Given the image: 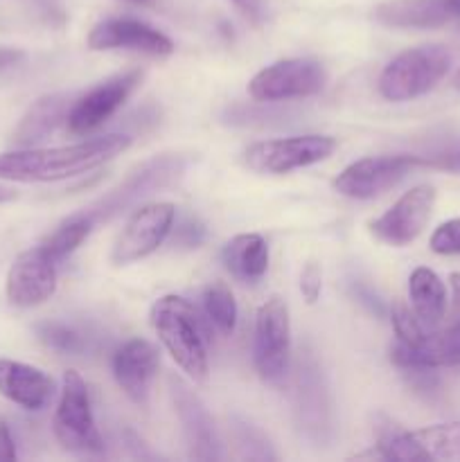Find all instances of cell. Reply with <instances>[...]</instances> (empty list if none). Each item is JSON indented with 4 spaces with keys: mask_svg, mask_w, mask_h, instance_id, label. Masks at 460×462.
Masks as SVG:
<instances>
[{
    "mask_svg": "<svg viewBox=\"0 0 460 462\" xmlns=\"http://www.w3.org/2000/svg\"><path fill=\"white\" fill-rule=\"evenodd\" d=\"M72 102L75 99L63 93L45 95V97L36 99L14 131V143L18 147H34L41 140L50 138L59 129V125L66 122Z\"/></svg>",
    "mask_w": 460,
    "mask_h": 462,
    "instance_id": "obj_21",
    "label": "cell"
},
{
    "mask_svg": "<svg viewBox=\"0 0 460 462\" xmlns=\"http://www.w3.org/2000/svg\"><path fill=\"white\" fill-rule=\"evenodd\" d=\"M152 328L167 355L194 382L207 379V341L206 328L189 300L180 296H162L152 307Z\"/></svg>",
    "mask_w": 460,
    "mask_h": 462,
    "instance_id": "obj_2",
    "label": "cell"
},
{
    "mask_svg": "<svg viewBox=\"0 0 460 462\" xmlns=\"http://www.w3.org/2000/svg\"><path fill=\"white\" fill-rule=\"evenodd\" d=\"M419 167V156H370L347 165L334 180L341 197L368 201L400 185Z\"/></svg>",
    "mask_w": 460,
    "mask_h": 462,
    "instance_id": "obj_9",
    "label": "cell"
},
{
    "mask_svg": "<svg viewBox=\"0 0 460 462\" xmlns=\"http://www.w3.org/2000/svg\"><path fill=\"white\" fill-rule=\"evenodd\" d=\"M0 460H16V447H14V438L9 433L7 422L0 418Z\"/></svg>",
    "mask_w": 460,
    "mask_h": 462,
    "instance_id": "obj_34",
    "label": "cell"
},
{
    "mask_svg": "<svg viewBox=\"0 0 460 462\" xmlns=\"http://www.w3.org/2000/svg\"><path fill=\"white\" fill-rule=\"evenodd\" d=\"M170 386L171 400H174L176 413H179L180 424H183L185 440H188L192 458L216 460L219 458V440H216L215 424H212L206 406L180 379L171 377Z\"/></svg>",
    "mask_w": 460,
    "mask_h": 462,
    "instance_id": "obj_18",
    "label": "cell"
},
{
    "mask_svg": "<svg viewBox=\"0 0 460 462\" xmlns=\"http://www.w3.org/2000/svg\"><path fill=\"white\" fill-rule=\"evenodd\" d=\"M235 436H237V445L246 451V458L257 460H273L275 454L269 449V442L246 422H239L235 427Z\"/></svg>",
    "mask_w": 460,
    "mask_h": 462,
    "instance_id": "obj_30",
    "label": "cell"
},
{
    "mask_svg": "<svg viewBox=\"0 0 460 462\" xmlns=\"http://www.w3.org/2000/svg\"><path fill=\"white\" fill-rule=\"evenodd\" d=\"M289 356H291L289 307L282 298L273 296L257 310L253 359L264 382L280 383L289 370Z\"/></svg>",
    "mask_w": 460,
    "mask_h": 462,
    "instance_id": "obj_8",
    "label": "cell"
},
{
    "mask_svg": "<svg viewBox=\"0 0 460 462\" xmlns=\"http://www.w3.org/2000/svg\"><path fill=\"white\" fill-rule=\"evenodd\" d=\"M334 149H336V140L329 135H291V138L260 140L251 144L244 153V161L257 174L280 176L327 161Z\"/></svg>",
    "mask_w": 460,
    "mask_h": 462,
    "instance_id": "obj_7",
    "label": "cell"
},
{
    "mask_svg": "<svg viewBox=\"0 0 460 462\" xmlns=\"http://www.w3.org/2000/svg\"><path fill=\"white\" fill-rule=\"evenodd\" d=\"M174 219V203L161 201L135 208L113 246V264H131L158 251V246H162V242L170 237Z\"/></svg>",
    "mask_w": 460,
    "mask_h": 462,
    "instance_id": "obj_10",
    "label": "cell"
},
{
    "mask_svg": "<svg viewBox=\"0 0 460 462\" xmlns=\"http://www.w3.org/2000/svg\"><path fill=\"white\" fill-rule=\"evenodd\" d=\"M57 291V262L43 246L30 248L14 260L7 275V298L12 305L39 307Z\"/></svg>",
    "mask_w": 460,
    "mask_h": 462,
    "instance_id": "obj_13",
    "label": "cell"
},
{
    "mask_svg": "<svg viewBox=\"0 0 460 462\" xmlns=\"http://www.w3.org/2000/svg\"><path fill=\"white\" fill-rule=\"evenodd\" d=\"M0 395L25 411H41L54 395V382L30 364L0 359Z\"/></svg>",
    "mask_w": 460,
    "mask_h": 462,
    "instance_id": "obj_20",
    "label": "cell"
},
{
    "mask_svg": "<svg viewBox=\"0 0 460 462\" xmlns=\"http://www.w3.org/2000/svg\"><path fill=\"white\" fill-rule=\"evenodd\" d=\"M88 48L95 52L131 50L149 57H170L174 52L170 36L135 18H106L97 23L88 34Z\"/></svg>",
    "mask_w": 460,
    "mask_h": 462,
    "instance_id": "obj_14",
    "label": "cell"
},
{
    "mask_svg": "<svg viewBox=\"0 0 460 462\" xmlns=\"http://www.w3.org/2000/svg\"><path fill=\"white\" fill-rule=\"evenodd\" d=\"M180 171V165L176 158H161V161H152L147 165L140 167L135 174H131L120 188L113 189L111 194H106L104 199H99L97 203L88 206L84 210V215L88 217L93 224L102 219H111L113 215L124 210L126 206L138 201L140 197L149 194L152 189L167 185L176 174Z\"/></svg>",
    "mask_w": 460,
    "mask_h": 462,
    "instance_id": "obj_15",
    "label": "cell"
},
{
    "mask_svg": "<svg viewBox=\"0 0 460 462\" xmlns=\"http://www.w3.org/2000/svg\"><path fill=\"white\" fill-rule=\"evenodd\" d=\"M419 167L460 174V149H446V152L431 153V156H419Z\"/></svg>",
    "mask_w": 460,
    "mask_h": 462,
    "instance_id": "obj_31",
    "label": "cell"
},
{
    "mask_svg": "<svg viewBox=\"0 0 460 462\" xmlns=\"http://www.w3.org/2000/svg\"><path fill=\"white\" fill-rule=\"evenodd\" d=\"M140 81H143V70L117 72L81 97H77L66 117L68 131L72 135H86L99 129L104 122L111 120L124 106V102L138 88Z\"/></svg>",
    "mask_w": 460,
    "mask_h": 462,
    "instance_id": "obj_12",
    "label": "cell"
},
{
    "mask_svg": "<svg viewBox=\"0 0 460 462\" xmlns=\"http://www.w3.org/2000/svg\"><path fill=\"white\" fill-rule=\"evenodd\" d=\"M131 147L129 135L108 134L63 147H23L0 153V180L14 183H54L75 179L111 162Z\"/></svg>",
    "mask_w": 460,
    "mask_h": 462,
    "instance_id": "obj_1",
    "label": "cell"
},
{
    "mask_svg": "<svg viewBox=\"0 0 460 462\" xmlns=\"http://www.w3.org/2000/svg\"><path fill=\"white\" fill-rule=\"evenodd\" d=\"M12 199H16V192H14L12 188H5V185H0V203L12 201Z\"/></svg>",
    "mask_w": 460,
    "mask_h": 462,
    "instance_id": "obj_38",
    "label": "cell"
},
{
    "mask_svg": "<svg viewBox=\"0 0 460 462\" xmlns=\"http://www.w3.org/2000/svg\"><path fill=\"white\" fill-rule=\"evenodd\" d=\"M129 3H133V5H149V3H152V0H129Z\"/></svg>",
    "mask_w": 460,
    "mask_h": 462,
    "instance_id": "obj_40",
    "label": "cell"
},
{
    "mask_svg": "<svg viewBox=\"0 0 460 462\" xmlns=\"http://www.w3.org/2000/svg\"><path fill=\"white\" fill-rule=\"evenodd\" d=\"M36 334L48 347L57 352H68L75 355L81 350V337L63 323H41L36 325Z\"/></svg>",
    "mask_w": 460,
    "mask_h": 462,
    "instance_id": "obj_28",
    "label": "cell"
},
{
    "mask_svg": "<svg viewBox=\"0 0 460 462\" xmlns=\"http://www.w3.org/2000/svg\"><path fill=\"white\" fill-rule=\"evenodd\" d=\"M449 287H451V319H454V323H460V273L449 275Z\"/></svg>",
    "mask_w": 460,
    "mask_h": 462,
    "instance_id": "obj_36",
    "label": "cell"
},
{
    "mask_svg": "<svg viewBox=\"0 0 460 462\" xmlns=\"http://www.w3.org/2000/svg\"><path fill=\"white\" fill-rule=\"evenodd\" d=\"M320 289H323V269L316 262H309L300 275V291L309 305H314L318 300Z\"/></svg>",
    "mask_w": 460,
    "mask_h": 462,
    "instance_id": "obj_32",
    "label": "cell"
},
{
    "mask_svg": "<svg viewBox=\"0 0 460 462\" xmlns=\"http://www.w3.org/2000/svg\"><path fill=\"white\" fill-rule=\"evenodd\" d=\"M428 248L436 255H460V217L437 226L428 239Z\"/></svg>",
    "mask_w": 460,
    "mask_h": 462,
    "instance_id": "obj_29",
    "label": "cell"
},
{
    "mask_svg": "<svg viewBox=\"0 0 460 462\" xmlns=\"http://www.w3.org/2000/svg\"><path fill=\"white\" fill-rule=\"evenodd\" d=\"M410 307L427 329H437L446 316V287L436 271L418 266L409 278Z\"/></svg>",
    "mask_w": 460,
    "mask_h": 462,
    "instance_id": "obj_22",
    "label": "cell"
},
{
    "mask_svg": "<svg viewBox=\"0 0 460 462\" xmlns=\"http://www.w3.org/2000/svg\"><path fill=\"white\" fill-rule=\"evenodd\" d=\"M203 316L207 325L221 337H228L237 328V302L224 282H212L203 291Z\"/></svg>",
    "mask_w": 460,
    "mask_h": 462,
    "instance_id": "obj_25",
    "label": "cell"
},
{
    "mask_svg": "<svg viewBox=\"0 0 460 462\" xmlns=\"http://www.w3.org/2000/svg\"><path fill=\"white\" fill-rule=\"evenodd\" d=\"M323 379L318 374V365L314 364V359H307L305 364L300 365V379H298V413H300V420H305L309 427L314 429L316 433L323 431L327 424H325V388Z\"/></svg>",
    "mask_w": 460,
    "mask_h": 462,
    "instance_id": "obj_24",
    "label": "cell"
},
{
    "mask_svg": "<svg viewBox=\"0 0 460 462\" xmlns=\"http://www.w3.org/2000/svg\"><path fill=\"white\" fill-rule=\"evenodd\" d=\"M224 264L242 282H257L269 269V246L257 233L235 235L224 248Z\"/></svg>",
    "mask_w": 460,
    "mask_h": 462,
    "instance_id": "obj_23",
    "label": "cell"
},
{
    "mask_svg": "<svg viewBox=\"0 0 460 462\" xmlns=\"http://www.w3.org/2000/svg\"><path fill=\"white\" fill-rule=\"evenodd\" d=\"M203 239V228L198 224H194V221H185L183 226L179 228V233H176L174 242L176 244H183V246L192 248V246H198Z\"/></svg>",
    "mask_w": 460,
    "mask_h": 462,
    "instance_id": "obj_33",
    "label": "cell"
},
{
    "mask_svg": "<svg viewBox=\"0 0 460 462\" xmlns=\"http://www.w3.org/2000/svg\"><path fill=\"white\" fill-rule=\"evenodd\" d=\"M377 447L386 460H451L460 458V420L404 431L395 424L377 429Z\"/></svg>",
    "mask_w": 460,
    "mask_h": 462,
    "instance_id": "obj_6",
    "label": "cell"
},
{
    "mask_svg": "<svg viewBox=\"0 0 460 462\" xmlns=\"http://www.w3.org/2000/svg\"><path fill=\"white\" fill-rule=\"evenodd\" d=\"M392 329H395L397 343L406 347H418L424 338L428 337L431 329H427V325L418 319V314L413 311V307L404 305V302H395L392 305Z\"/></svg>",
    "mask_w": 460,
    "mask_h": 462,
    "instance_id": "obj_27",
    "label": "cell"
},
{
    "mask_svg": "<svg viewBox=\"0 0 460 462\" xmlns=\"http://www.w3.org/2000/svg\"><path fill=\"white\" fill-rule=\"evenodd\" d=\"M391 361L401 370H436L460 365V323L446 329H433L418 347L395 343Z\"/></svg>",
    "mask_w": 460,
    "mask_h": 462,
    "instance_id": "obj_19",
    "label": "cell"
},
{
    "mask_svg": "<svg viewBox=\"0 0 460 462\" xmlns=\"http://www.w3.org/2000/svg\"><path fill=\"white\" fill-rule=\"evenodd\" d=\"M454 88L460 90V70L455 72V77H454Z\"/></svg>",
    "mask_w": 460,
    "mask_h": 462,
    "instance_id": "obj_39",
    "label": "cell"
},
{
    "mask_svg": "<svg viewBox=\"0 0 460 462\" xmlns=\"http://www.w3.org/2000/svg\"><path fill=\"white\" fill-rule=\"evenodd\" d=\"M327 84V72L316 59H282L262 68L248 81V95L260 104L314 97Z\"/></svg>",
    "mask_w": 460,
    "mask_h": 462,
    "instance_id": "obj_5",
    "label": "cell"
},
{
    "mask_svg": "<svg viewBox=\"0 0 460 462\" xmlns=\"http://www.w3.org/2000/svg\"><path fill=\"white\" fill-rule=\"evenodd\" d=\"M93 226L95 224L84 215V212H79V215H72V217H68V219L63 221V224L59 226V228L54 230V233L50 235V237L45 239L41 246H43L45 253H48V255L59 264V262L66 260L70 253H75L77 248L84 244V239L88 237L90 230H93Z\"/></svg>",
    "mask_w": 460,
    "mask_h": 462,
    "instance_id": "obj_26",
    "label": "cell"
},
{
    "mask_svg": "<svg viewBox=\"0 0 460 462\" xmlns=\"http://www.w3.org/2000/svg\"><path fill=\"white\" fill-rule=\"evenodd\" d=\"M374 18L397 30H437L460 23V0H388Z\"/></svg>",
    "mask_w": 460,
    "mask_h": 462,
    "instance_id": "obj_16",
    "label": "cell"
},
{
    "mask_svg": "<svg viewBox=\"0 0 460 462\" xmlns=\"http://www.w3.org/2000/svg\"><path fill=\"white\" fill-rule=\"evenodd\" d=\"M25 59V54L21 50H14V48H0V72L9 70V68L18 66V63Z\"/></svg>",
    "mask_w": 460,
    "mask_h": 462,
    "instance_id": "obj_37",
    "label": "cell"
},
{
    "mask_svg": "<svg viewBox=\"0 0 460 462\" xmlns=\"http://www.w3.org/2000/svg\"><path fill=\"white\" fill-rule=\"evenodd\" d=\"M233 5L251 23H257L262 18V0H233Z\"/></svg>",
    "mask_w": 460,
    "mask_h": 462,
    "instance_id": "obj_35",
    "label": "cell"
},
{
    "mask_svg": "<svg viewBox=\"0 0 460 462\" xmlns=\"http://www.w3.org/2000/svg\"><path fill=\"white\" fill-rule=\"evenodd\" d=\"M436 199L437 192L433 185H415L401 194L382 217L370 221V233L388 246H409L427 228Z\"/></svg>",
    "mask_w": 460,
    "mask_h": 462,
    "instance_id": "obj_11",
    "label": "cell"
},
{
    "mask_svg": "<svg viewBox=\"0 0 460 462\" xmlns=\"http://www.w3.org/2000/svg\"><path fill=\"white\" fill-rule=\"evenodd\" d=\"M451 68V54L442 45H419L397 54L382 70L377 88L388 102H409L436 88Z\"/></svg>",
    "mask_w": 460,
    "mask_h": 462,
    "instance_id": "obj_3",
    "label": "cell"
},
{
    "mask_svg": "<svg viewBox=\"0 0 460 462\" xmlns=\"http://www.w3.org/2000/svg\"><path fill=\"white\" fill-rule=\"evenodd\" d=\"M158 373L156 347L143 338H131L113 356V374L117 386L135 404H147L152 382Z\"/></svg>",
    "mask_w": 460,
    "mask_h": 462,
    "instance_id": "obj_17",
    "label": "cell"
},
{
    "mask_svg": "<svg viewBox=\"0 0 460 462\" xmlns=\"http://www.w3.org/2000/svg\"><path fill=\"white\" fill-rule=\"evenodd\" d=\"M52 431L59 445L72 454H99L104 451L102 436L90 409L88 386L77 370H68L61 382Z\"/></svg>",
    "mask_w": 460,
    "mask_h": 462,
    "instance_id": "obj_4",
    "label": "cell"
}]
</instances>
